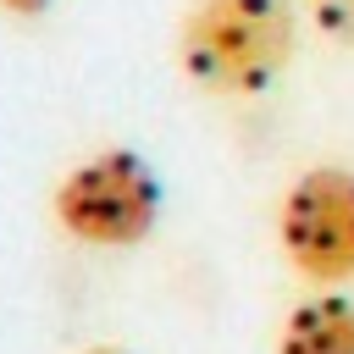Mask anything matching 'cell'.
Masks as SVG:
<instances>
[{
    "label": "cell",
    "instance_id": "5",
    "mask_svg": "<svg viewBox=\"0 0 354 354\" xmlns=\"http://www.w3.org/2000/svg\"><path fill=\"white\" fill-rule=\"evenodd\" d=\"M310 22L326 44L354 50V0H310Z\"/></svg>",
    "mask_w": 354,
    "mask_h": 354
},
{
    "label": "cell",
    "instance_id": "4",
    "mask_svg": "<svg viewBox=\"0 0 354 354\" xmlns=\"http://www.w3.org/2000/svg\"><path fill=\"white\" fill-rule=\"evenodd\" d=\"M277 354H354V299L337 288L299 299L277 332Z\"/></svg>",
    "mask_w": 354,
    "mask_h": 354
},
{
    "label": "cell",
    "instance_id": "6",
    "mask_svg": "<svg viewBox=\"0 0 354 354\" xmlns=\"http://www.w3.org/2000/svg\"><path fill=\"white\" fill-rule=\"evenodd\" d=\"M0 11L28 22V17H44V11H50V0H0Z\"/></svg>",
    "mask_w": 354,
    "mask_h": 354
},
{
    "label": "cell",
    "instance_id": "1",
    "mask_svg": "<svg viewBox=\"0 0 354 354\" xmlns=\"http://www.w3.org/2000/svg\"><path fill=\"white\" fill-rule=\"evenodd\" d=\"M299 44L293 0H194L177 28V66L221 100L266 94Z\"/></svg>",
    "mask_w": 354,
    "mask_h": 354
},
{
    "label": "cell",
    "instance_id": "7",
    "mask_svg": "<svg viewBox=\"0 0 354 354\" xmlns=\"http://www.w3.org/2000/svg\"><path fill=\"white\" fill-rule=\"evenodd\" d=\"M83 354H127V348H111V343H100V348H83Z\"/></svg>",
    "mask_w": 354,
    "mask_h": 354
},
{
    "label": "cell",
    "instance_id": "2",
    "mask_svg": "<svg viewBox=\"0 0 354 354\" xmlns=\"http://www.w3.org/2000/svg\"><path fill=\"white\" fill-rule=\"evenodd\" d=\"M50 216L88 249H133L160 221V177L133 149H94L61 171Z\"/></svg>",
    "mask_w": 354,
    "mask_h": 354
},
{
    "label": "cell",
    "instance_id": "3",
    "mask_svg": "<svg viewBox=\"0 0 354 354\" xmlns=\"http://www.w3.org/2000/svg\"><path fill=\"white\" fill-rule=\"evenodd\" d=\"M277 243L304 282L354 277V166H304L277 205Z\"/></svg>",
    "mask_w": 354,
    "mask_h": 354
}]
</instances>
